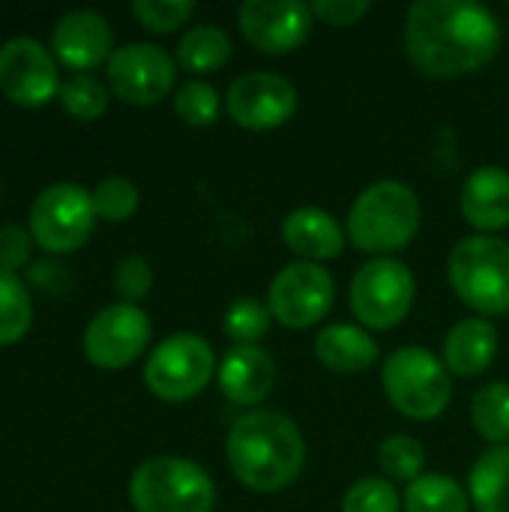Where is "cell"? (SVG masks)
I'll list each match as a JSON object with an SVG mask.
<instances>
[{
  "instance_id": "cell-1",
  "label": "cell",
  "mask_w": 509,
  "mask_h": 512,
  "mask_svg": "<svg viewBox=\"0 0 509 512\" xmlns=\"http://www.w3.org/2000/svg\"><path fill=\"white\" fill-rule=\"evenodd\" d=\"M501 45L495 12L474 0H420L405 15V51L429 78L483 69Z\"/></svg>"
},
{
  "instance_id": "cell-2",
  "label": "cell",
  "mask_w": 509,
  "mask_h": 512,
  "mask_svg": "<svg viewBox=\"0 0 509 512\" xmlns=\"http://www.w3.org/2000/svg\"><path fill=\"white\" fill-rule=\"evenodd\" d=\"M228 468L252 492L288 489L306 465V441L297 423L279 411H249L228 432Z\"/></svg>"
},
{
  "instance_id": "cell-3",
  "label": "cell",
  "mask_w": 509,
  "mask_h": 512,
  "mask_svg": "<svg viewBox=\"0 0 509 512\" xmlns=\"http://www.w3.org/2000/svg\"><path fill=\"white\" fill-rule=\"evenodd\" d=\"M420 198L402 180L372 183L348 210L345 234L360 252L390 255L405 249L420 231Z\"/></svg>"
},
{
  "instance_id": "cell-4",
  "label": "cell",
  "mask_w": 509,
  "mask_h": 512,
  "mask_svg": "<svg viewBox=\"0 0 509 512\" xmlns=\"http://www.w3.org/2000/svg\"><path fill=\"white\" fill-rule=\"evenodd\" d=\"M447 276L456 297L480 315L509 312V243L492 234H474L453 246Z\"/></svg>"
},
{
  "instance_id": "cell-5",
  "label": "cell",
  "mask_w": 509,
  "mask_h": 512,
  "mask_svg": "<svg viewBox=\"0 0 509 512\" xmlns=\"http://www.w3.org/2000/svg\"><path fill=\"white\" fill-rule=\"evenodd\" d=\"M381 384L390 405L411 420H435L447 411L453 399V378L444 360L420 345L393 351L384 360Z\"/></svg>"
},
{
  "instance_id": "cell-6",
  "label": "cell",
  "mask_w": 509,
  "mask_h": 512,
  "mask_svg": "<svg viewBox=\"0 0 509 512\" xmlns=\"http://www.w3.org/2000/svg\"><path fill=\"white\" fill-rule=\"evenodd\" d=\"M135 512H213L216 486L210 474L180 456H153L129 480Z\"/></svg>"
},
{
  "instance_id": "cell-7",
  "label": "cell",
  "mask_w": 509,
  "mask_h": 512,
  "mask_svg": "<svg viewBox=\"0 0 509 512\" xmlns=\"http://www.w3.org/2000/svg\"><path fill=\"white\" fill-rule=\"evenodd\" d=\"M27 225L39 249L51 255L75 252L90 240L96 225L93 195L78 183H51L33 198Z\"/></svg>"
},
{
  "instance_id": "cell-8",
  "label": "cell",
  "mask_w": 509,
  "mask_h": 512,
  "mask_svg": "<svg viewBox=\"0 0 509 512\" xmlns=\"http://www.w3.org/2000/svg\"><path fill=\"white\" fill-rule=\"evenodd\" d=\"M216 375V354L198 333H174L159 342L144 366L147 390L162 402L195 399Z\"/></svg>"
},
{
  "instance_id": "cell-9",
  "label": "cell",
  "mask_w": 509,
  "mask_h": 512,
  "mask_svg": "<svg viewBox=\"0 0 509 512\" xmlns=\"http://www.w3.org/2000/svg\"><path fill=\"white\" fill-rule=\"evenodd\" d=\"M417 282L414 273L396 258L366 261L351 282V309L369 330L399 327L414 306Z\"/></svg>"
},
{
  "instance_id": "cell-10",
  "label": "cell",
  "mask_w": 509,
  "mask_h": 512,
  "mask_svg": "<svg viewBox=\"0 0 509 512\" xmlns=\"http://www.w3.org/2000/svg\"><path fill=\"white\" fill-rule=\"evenodd\" d=\"M336 300V282L333 276L312 261L288 264L276 273L270 282L267 306L270 315L291 330H309L318 321L327 318Z\"/></svg>"
},
{
  "instance_id": "cell-11",
  "label": "cell",
  "mask_w": 509,
  "mask_h": 512,
  "mask_svg": "<svg viewBox=\"0 0 509 512\" xmlns=\"http://www.w3.org/2000/svg\"><path fill=\"white\" fill-rule=\"evenodd\" d=\"M174 81H177L174 57L150 42H132L114 48L108 60V87L126 105H138V108L159 105L165 96H171Z\"/></svg>"
},
{
  "instance_id": "cell-12",
  "label": "cell",
  "mask_w": 509,
  "mask_h": 512,
  "mask_svg": "<svg viewBox=\"0 0 509 512\" xmlns=\"http://www.w3.org/2000/svg\"><path fill=\"white\" fill-rule=\"evenodd\" d=\"M60 69L54 51L30 36H12L0 45V93L21 108H42L60 96Z\"/></svg>"
},
{
  "instance_id": "cell-13",
  "label": "cell",
  "mask_w": 509,
  "mask_h": 512,
  "mask_svg": "<svg viewBox=\"0 0 509 512\" xmlns=\"http://www.w3.org/2000/svg\"><path fill=\"white\" fill-rule=\"evenodd\" d=\"M150 333L153 327L147 312L129 303H114L87 324L81 348L96 369L114 372V369H126L147 351Z\"/></svg>"
},
{
  "instance_id": "cell-14",
  "label": "cell",
  "mask_w": 509,
  "mask_h": 512,
  "mask_svg": "<svg viewBox=\"0 0 509 512\" xmlns=\"http://www.w3.org/2000/svg\"><path fill=\"white\" fill-rule=\"evenodd\" d=\"M231 120L252 132H270L285 126L297 111V90L276 72H246L231 81L225 93Z\"/></svg>"
},
{
  "instance_id": "cell-15",
  "label": "cell",
  "mask_w": 509,
  "mask_h": 512,
  "mask_svg": "<svg viewBox=\"0 0 509 512\" xmlns=\"http://www.w3.org/2000/svg\"><path fill=\"white\" fill-rule=\"evenodd\" d=\"M312 6L300 0H246L237 9L243 39L264 54L297 51L312 33Z\"/></svg>"
},
{
  "instance_id": "cell-16",
  "label": "cell",
  "mask_w": 509,
  "mask_h": 512,
  "mask_svg": "<svg viewBox=\"0 0 509 512\" xmlns=\"http://www.w3.org/2000/svg\"><path fill=\"white\" fill-rule=\"evenodd\" d=\"M51 48L57 63L72 72H90L111 60L114 33L111 24L93 9H72L57 18L51 30Z\"/></svg>"
},
{
  "instance_id": "cell-17",
  "label": "cell",
  "mask_w": 509,
  "mask_h": 512,
  "mask_svg": "<svg viewBox=\"0 0 509 512\" xmlns=\"http://www.w3.org/2000/svg\"><path fill=\"white\" fill-rule=\"evenodd\" d=\"M276 384L273 357L258 345H237L219 363V390L228 402L255 408L261 405Z\"/></svg>"
},
{
  "instance_id": "cell-18",
  "label": "cell",
  "mask_w": 509,
  "mask_h": 512,
  "mask_svg": "<svg viewBox=\"0 0 509 512\" xmlns=\"http://www.w3.org/2000/svg\"><path fill=\"white\" fill-rule=\"evenodd\" d=\"M462 216L483 234L509 225V171L498 165H483L468 174L459 195Z\"/></svg>"
},
{
  "instance_id": "cell-19",
  "label": "cell",
  "mask_w": 509,
  "mask_h": 512,
  "mask_svg": "<svg viewBox=\"0 0 509 512\" xmlns=\"http://www.w3.org/2000/svg\"><path fill=\"white\" fill-rule=\"evenodd\" d=\"M342 225L321 207H297L282 222L285 246L303 261H330L345 249Z\"/></svg>"
},
{
  "instance_id": "cell-20",
  "label": "cell",
  "mask_w": 509,
  "mask_h": 512,
  "mask_svg": "<svg viewBox=\"0 0 509 512\" xmlns=\"http://www.w3.org/2000/svg\"><path fill=\"white\" fill-rule=\"evenodd\" d=\"M498 357V330L486 318L459 321L444 339V363L459 378L483 375Z\"/></svg>"
},
{
  "instance_id": "cell-21",
  "label": "cell",
  "mask_w": 509,
  "mask_h": 512,
  "mask_svg": "<svg viewBox=\"0 0 509 512\" xmlns=\"http://www.w3.org/2000/svg\"><path fill=\"white\" fill-rule=\"evenodd\" d=\"M378 342L354 324H333L318 333L315 339V357L339 375H357L375 366L378 360Z\"/></svg>"
},
{
  "instance_id": "cell-22",
  "label": "cell",
  "mask_w": 509,
  "mask_h": 512,
  "mask_svg": "<svg viewBox=\"0 0 509 512\" xmlns=\"http://www.w3.org/2000/svg\"><path fill=\"white\" fill-rule=\"evenodd\" d=\"M468 492L477 512H509V444L486 450L474 462Z\"/></svg>"
},
{
  "instance_id": "cell-23",
  "label": "cell",
  "mask_w": 509,
  "mask_h": 512,
  "mask_svg": "<svg viewBox=\"0 0 509 512\" xmlns=\"http://www.w3.org/2000/svg\"><path fill=\"white\" fill-rule=\"evenodd\" d=\"M231 60V39L216 24H195L177 42V63L186 72L207 75Z\"/></svg>"
},
{
  "instance_id": "cell-24",
  "label": "cell",
  "mask_w": 509,
  "mask_h": 512,
  "mask_svg": "<svg viewBox=\"0 0 509 512\" xmlns=\"http://www.w3.org/2000/svg\"><path fill=\"white\" fill-rule=\"evenodd\" d=\"M471 420L474 429L483 441L492 447H507L509 444V384L495 381L477 390L474 405H471Z\"/></svg>"
},
{
  "instance_id": "cell-25",
  "label": "cell",
  "mask_w": 509,
  "mask_h": 512,
  "mask_svg": "<svg viewBox=\"0 0 509 512\" xmlns=\"http://www.w3.org/2000/svg\"><path fill=\"white\" fill-rule=\"evenodd\" d=\"M405 512H468V495L447 474H423L405 492Z\"/></svg>"
},
{
  "instance_id": "cell-26",
  "label": "cell",
  "mask_w": 509,
  "mask_h": 512,
  "mask_svg": "<svg viewBox=\"0 0 509 512\" xmlns=\"http://www.w3.org/2000/svg\"><path fill=\"white\" fill-rule=\"evenodd\" d=\"M33 327V300L15 273L0 270V348L21 342Z\"/></svg>"
},
{
  "instance_id": "cell-27",
  "label": "cell",
  "mask_w": 509,
  "mask_h": 512,
  "mask_svg": "<svg viewBox=\"0 0 509 512\" xmlns=\"http://www.w3.org/2000/svg\"><path fill=\"white\" fill-rule=\"evenodd\" d=\"M60 105L63 111L72 117V120H81V123H93L99 120L105 111H108V102H111V90L93 78L90 72H72L63 84H60Z\"/></svg>"
},
{
  "instance_id": "cell-28",
  "label": "cell",
  "mask_w": 509,
  "mask_h": 512,
  "mask_svg": "<svg viewBox=\"0 0 509 512\" xmlns=\"http://www.w3.org/2000/svg\"><path fill=\"white\" fill-rule=\"evenodd\" d=\"M378 465L387 474V480H405L408 486L423 477L426 450L411 435H393L378 450Z\"/></svg>"
},
{
  "instance_id": "cell-29",
  "label": "cell",
  "mask_w": 509,
  "mask_h": 512,
  "mask_svg": "<svg viewBox=\"0 0 509 512\" xmlns=\"http://www.w3.org/2000/svg\"><path fill=\"white\" fill-rule=\"evenodd\" d=\"M270 306L255 300V297H240L228 306L225 312V336L234 339L237 345H258L267 330H270Z\"/></svg>"
},
{
  "instance_id": "cell-30",
  "label": "cell",
  "mask_w": 509,
  "mask_h": 512,
  "mask_svg": "<svg viewBox=\"0 0 509 512\" xmlns=\"http://www.w3.org/2000/svg\"><path fill=\"white\" fill-rule=\"evenodd\" d=\"M93 210L102 222H126L138 210V186L126 177H105L93 192Z\"/></svg>"
},
{
  "instance_id": "cell-31",
  "label": "cell",
  "mask_w": 509,
  "mask_h": 512,
  "mask_svg": "<svg viewBox=\"0 0 509 512\" xmlns=\"http://www.w3.org/2000/svg\"><path fill=\"white\" fill-rule=\"evenodd\" d=\"M174 114L186 123V126H210L219 117V93L213 84L207 81H186L177 93H174Z\"/></svg>"
},
{
  "instance_id": "cell-32",
  "label": "cell",
  "mask_w": 509,
  "mask_h": 512,
  "mask_svg": "<svg viewBox=\"0 0 509 512\" xmlns=\"http://www.w3.org/2000/svg\"><path fill=\"white\" fill-rule=\"evenodd\" d=\"M399 507H402L399 492L384 477L357 480L342 501V512H399Z\"/></svg>"
},
{
  "instance_id": "cell-33",
  "label": "cell",
  "mask_w": 509,
  "mask_h": 512,
  "mask_svg": "<svg viewBox=\"0 0 509 512\" xmlns=\"http://www.w3.org/2000/svg\"><path fill=\"white\" fill-rule=\"evenodd\" d=\"M132 15L150 33H171L195 15V3H189V0H135Z\"/></svg>"
},
{
  "instance_id": "cell-34",
  "label": "cell",
  "mask_w": 509,
  "mask_h": 512,
  "mask_svg": "<svg viewBox=\"0 0 509 512\" xmlns=\"http://www.w3.org/2000/svg\"><path fill=\"white\" fill-rule=\"evenodd\" d=\"M153 288V270L147 264V258L141 255H126L120 258V264L114 267V291L120 297V303L138 306Z\"/></svg>"
},
{
  "instance_id": "cell-35",
  "label": "cell",
  "mask_w": 509,
  "mask_h": 512,
  "mask_svg": "<svg viewBox=\"0 0 509 512\" xmlns=\"http://www.w3.org/2000/svg\"><path fill=\"white\" fill-rule=\"evenodd\" d=\"M33 255V237L30 231L18 225H3L0 228V270L3 273H18Z\"/></svg>"
},
{
  "instance_id": "cell-36",
  "label": "cell",
  "mask_w": 509,
  "mask_h": 512,
  "mask_svg": "<svg viewBox=\"0 0 509 512\" xmlns=\"http://www.w3.org/2000/svg\"><path fill=\"white\" fill-rule=\"evenodd\" d=\"M369 9H372V3H366V0H318V3H312V15L333 27H351Z\"/></svg>"
}]
</instances>
